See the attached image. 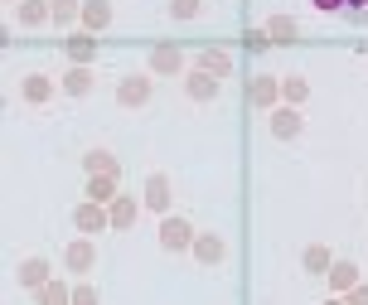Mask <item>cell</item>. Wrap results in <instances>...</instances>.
Here are the masks:
<instances>
[{"label":"cell","instance_id":"6da1fadb","mask_svg":"<svg viewBox=\"0 0 368 305\" xmlns=\"http://www.w3.org/2000/svg\"><path fill=\"white\" fill-rule=\"evenodd\" d=\"M320 15H339V19H354V24H364L368 19V0H310Z\"/></svg>","mask_w":368,"mask_h":305}]
</instances>
